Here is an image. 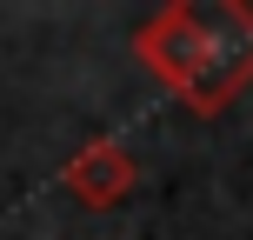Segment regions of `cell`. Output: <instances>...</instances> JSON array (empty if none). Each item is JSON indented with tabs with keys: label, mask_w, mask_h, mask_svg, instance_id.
<instances>
[{
	"label": "cell",
	"mask_w": 253,
	"mask_h": 240,
	"mask_svg": "<svg viewBox=\"0 0 253 240\" xmlns=\"http://www.w3.org/2000/svg\"><path fill=\"white\" fill-rule=\"evenodd\" d=\"M133 53L193 114H220L253 80V7L240 0H180L133 27Z\"/></svg>",
	"instance_id": "obj_1"
},
{
	"label": "cell",
	"mask_w": 253,
	"mask_h": 240,
	"mask_svg": "<svg viewBox=\"0 0 253 240\" xmlns=\"http://www.w3.org/2000/svg\"><path fill=\"white\" fill-rule=\"evenodd\" d=\"M60 187L74 193V200H87V207H114V200H126V193L140 187V160H133L126 140L93 134L87 147L60 167Z\"/></svg>",
	"instance_id": "obj_2"
}]
</instances>
